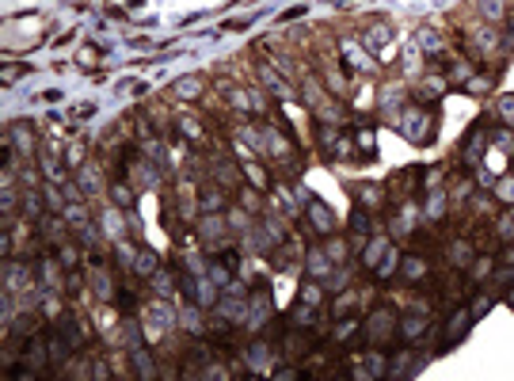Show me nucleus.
I'll return each mask as SVG.
<instances>
[{"instance_id":"nucleus-1","label":"nucleus","mask_w":514,"mask_h":381,"mask_svg":"<svg viewBox=\"0 0 514 381\" xmlns=\"http://www.w3.org/2000/svg\"><path fill=\"white\" fill-rule=\"evenodd\" d=\"M179 95H198V80H195V76H191V80H183V84H179Z\"/></svg>"}]
</instances>
